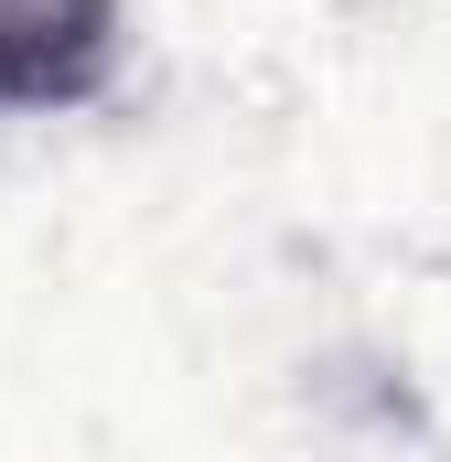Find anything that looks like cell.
Masks as SVG:
<instances>
[{"mask_svg":"<svg viewBox=\"0 0 451 462\" xmlns=\"http://www.w3.org/2000/svg\"><path fill=\"white\" fill-rule=\"evenodd\" d=\"M118 76V0H0V118L87 108Z\"/></svg>","mask_w":451,"mask_h":462,"instance_id":"1","label":"cell"}]
</instances>
